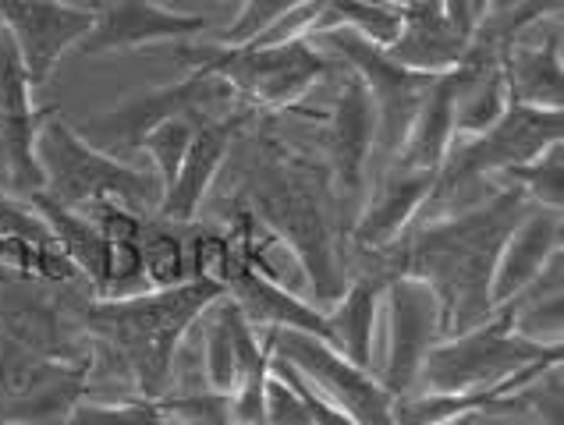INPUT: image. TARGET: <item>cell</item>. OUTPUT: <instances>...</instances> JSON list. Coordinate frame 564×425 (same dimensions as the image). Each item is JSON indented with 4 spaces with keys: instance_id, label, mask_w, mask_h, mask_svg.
<instances>
[{
    "instance_id": "cell-28",
    "label": "cell",
    "mask_w": 564,
    "mask_h": 425,
    "mask_svg": "<svg viewBox=\"0 0 564 425\" xmlns=\"http://www.w3.org/2000/svg\"><path fill=\"white\" fill-rule=\"evenodd\" d=\"M64 425H171L164 415L160 401H115V404H100V401H78L72 407V415L64 418Z\"/></svg>"
},
{
    "instance_id": "cell-17",
    "label": "cell",
    "mask_w": 564,
    "mask_h": 425,
    "mask_svg": "<svg viewBox=\"0 0 564 425\" xmlns=\"http://www.w3.org/2000/svg\"><path fill=\"white\" fill-rule=\"evenodd\" d=\"M561 241H564L561 209H546V206L525 209L508 231L501 255H497V266L490 276L494 308L519 298V294L540 276V270L551 263V255L561 252Z\"/></svg>"
},
{
    "instance_id": "cell-5",
    "label": "cell",
    "mask_w": 564,
    "mask_h": 425,
    "mask_svg": "<svg viewBox=\"0 0 564 425\" xmlns=\"http://www.w3.org/2000/svg\"><path fill=\"white\" fill-rule=\"evenodd\" d=\"M561 345H536L514 330L511 305L494 308L490 319L455 337H444L437 348L426 355L419 383L430 394H465V390H482L505 383L508 375L561 362Z\"/></svg>"
},
{
    "instance_id": "cell-36",
    "label": "cell",
    "mask_w": 564,
    "mask_h": 425,
    "mask_svg": "<svg viewBox=\"0 0 564 425\" xmlns=\"http://www.w3.org/2000/svg\"><path fill=\"white\" fill-rule=\"evenodd\" d=\"M476 422V415H465V418H455V422H447V425H473Z\"/></svg>"
},
{
    "instance_id": "cell-12",
    "label": "cell",
    "mask_w": 564,
    "mask_h": 425,
    "mask_svg": "<svg viewBox=\"0 0 564 425\" xmlns=\"http://www.w3.org/2000/svg\"><path fill=\"white\" fill-rule=\"evenodd\" d=\"M383 298L387 316H391V345H387L380 383L398 401L409 397V390L419 383L426 355L444 340V313L433 287L409 273H394L383 287Z\"/></svg>"
},
{
    "instance_id": "cell-33",
    "label": "cell",
    "mask_w": 564,
    "mask_h": 425,
    "mask_svg": "<svg viewBox=\"0 0 564 425\" xmlns=\"http://www.w3.org/2000/svg\"><path fill=\"white\" fill-rule=\"evenodd\" d=\"M270 372L273 375H281V380L295 390V394L302 397V404H305V415H310V422L313 425H359L356 418H351L348 412H341V407L337 404H330L324 394H319V390L305 380V375L299 372V369H292L284 362V358H278L273 355V362H270Z\"/></svg>"
},
{
    "instance_id": "cell-29",
    "label": "cell",
    "mask_w": 564,
    "mask_h": 425,
    "mask_svg": "<svg viewBox=\"0 0 564 425\" xmlns=\"http://www.w3.org/2000/svg\"><path fill=\"white\" fill-rule=\"evenodd\" d=\"M192 135H196V118H171L164 124H156L153 132L142 139L139 150L150 153L156 177H160V188H167L174 182V174H178L182 160L192 145Z\"/></svg>"
},
{
    "instance_id": "cell-20",
    "label": "cell",
    "mask_w": 564,
    "mask_h": 425,
    "mask_svg": "<svg viewBox=\"0 0 564 425\" xmlns=\"http://www.w3.org/2000/svg\"><path fill=\"white\" fill-rule=\"evenodd\" d=\"M451 142H455V68L433 78L391 160L405 171H441Z\"/></svg>"
},
{
    "instance_id": "cell-19",
    "label": "cell",
    "mask_w": 564,
    "mask_h": 425,
    "mask_svg": "<svg viewBox=\"0 0 564 425\" xmlns=\"http://www.w3.org/2000/svg\"><path fill=\"white\" fill-rule=\"evenodd\" d=\"M540 40H514L505 54L508 92L514 103L561 107L564 103V64H561V22L543 19Z\"/></svg>"
},
{
    "instance_id": "cell-16",
    "label": "cell",
    "mask_w": 564,
    "mask_h": 425,
    "mask_svg": "<svg viewBox=\"0 0 564 425\" xmlns=\"http://www.w3.org/2000/svg\"><path fill=\"white\" fill-rule=\"evenodd\" d=\"M206 32V19L192 11H171L160 0H107L96 8L93 29L78 43L83 54H115V51H135L160 40H192Z\"/></svg>"
},
{
    "instance_id": "cell-30",
    "label": "cell",
    "mask_w": 564,
    "mask_h": 425,
    "mask_svg": "<svg viewBox=\"0 0 564 425\" xmlns=\"http://www.w3.org/2000/svg\"><path fill=\"white\" fill-rule=\"evenodd\" d=\"M160 407L171 418V425H235L231 394H217V390H203V394L185 397H160Z\"/></svg>"
},
{
    "instance_id": "cell-6",
    "label": "cell",
    "mask_w": 564,
    "mask_h": 425,
    "mask_svg": "<svg viewBox=\"0 0 564 425\" xmlns=\"http://www.w3.org/2000/svg\"><path fill=\"white\" fill-rule=\"evenodd\" d=\"M178 57L220 75L235 89V96H246L249 107L267 110L295 107L319 78H327L337 68L310 40L273 46H182Z\"/></svg>"
},
{
    "instance_id": "cell-22",
    "label": "cell",
    "mask_w": 564,
    "mask_h": 425,
    "mask_svg": "<svg viewBox=\"0 0 564 425\" xmlns=\"http://www.w3.org/2000/svg\"><path fill=\"white\" fill-rule=\"evenodd\" d=\"M29 206L40 212V220L46 227H51L57 252L89 276L93 287L100 291V298H107V291H110V244L100 235V227H96L89 217H78V209L54 203L46 192L32 195Z\"/></svg>"
},
{
    "instance_id": "cell-34",
    "label": "cell",
    "mask_w": 564,
    "mask_h": 425,
    "mask_svg": "<svg viewBox=\"0 0 564 425\" xmlns=\"http://www.w3.org/2000/svg\"><path fill=\"white\" fill-rule=\"evenodd\" d=\"M267 425H313L302 397L273 372L267 380Z\"/></svg>"
},
{
    "instance_id": "cell-27",
    "label": "cell",
    "mask_w": 564,
    "mask_h": 425,
    "mask_svg": "<svg viewBox=\"0 0 564 425\" xmlns=\"http://www.w3.org/2000/svg\"><path fill=\"white\" fill-rule=\"evenodd\" d=\"M139 252H142V281L150 287H174L192 281L185 244L171 227H142Z\"/></svg>"
},
{
    "instance_id": "cell-35",
    "label": "cell",
    "mask_w": 564,
    "mask_h": 425,
    "mask_svg": "<svg viewBox=\"0 0 564 425\" xmlns=\"http://www.w3.org/2000/svg\"><path fill=\"white\" fill-rule=\"evenodd\" d=\"M490 8H494V0H441L444 19L455 25L465 40H473V32L490 14Z\"/></svg>"
},
{
    "instance_id": "cell-3",
    "label": "cell",
    "mask_w": 564,
    "mask_h": 425,
    "mask_svg": "<svg viewBox=\"0 0 564 425\" xmlns=\"http://www.w3.org/2000/svg\"><path fill=\"white\" fill-rule=\"evenodd\" d=\"M246 199L249 217L267 224V231L295 255V263L310 276L316 308L327 313L348 284L330 217L310 185L305 163L292 160L281 145H270L246 174Z\"/></svg>"
},
{
    "instance_id": "cell-1",
    "label": "cell",
    "mask_w": 564,
    "mask_h": 425,
    "mask_svg": "<svg viewBox=\"0 0 564 425\" xmlns=\"http://www.w3.org/2000/svg\"><path fill=\"white\" fill-rule=\"evenodd\" d=\"M529 209L525 195L508 185L487 203L430 220L391 244V270L426 281L441 298L444 337H455L494 316L490 276L514 220Z\"/></svg>"
},
{
    "instance_id": "cell-2",
    "label": "cell",
    "mask_w": 564,
    "mask_h": 425,
    "mask_svg": "<svg viewBox=\"0 0 564 425\" xmlns=\"http://www.w3.org/2000/svg\"><path fill=\"white\" fill-rule=\"evenodd\" d=\"M224 298V287L209 276H192L174 287H150L121 298H100L86 305V326L118 351L124 369L139 383L147 401L167 397L174 355L192 323L203 316L206 305Z\"/></svg>"
},
{
    "instance_id": "cell-23",
    "label": "cell",
    "mask_w": 564,
    "mask_h": 425,
    "mask_svg": "<svg viewBox=\"0 0 564 425\" xmlns=\"http://www.w3.org/2000/svg\"><path fill=\"white\" fill-rule=\"evenodd\" d=\"M391 276L373 273V276H359L356 284H348L345 294L327 308V330H330V345L341 351L348 362H356L369 369V358H373V334H377V316H380V298L383 287Z\"/></svg>"
},
{
    "instance_id": "cell-10",
    "label": "cell",
    "mask_w": 564,
    "mask_h": 425,
    "mask_svg": "<svg viewBox=\"0 0 564 425\" xmlns=\"http://www.w3.org/2000/svg\"><path fill=\"white\" fill-rule=\"evenodd\" d=\"M273 340V355L299 369L319 394L359 425H394V394L369 369L348 362L327 340L302 330H267Z\"/></svg>"
},
{
    "instance_id": "cell-24",
    "label": "cell",
    "mask_w": 564,
    "mask_h": 425,
    "mask_svg": "<svg viewBox=\"0 0 564 425\" xmlns=\"http://www.w3.org/2000/svg\"><path fill=\"white\" fill-rule=\"evenodd\" d=\"M203 372L206 386L217 394H231L238 383V340L252 326L238 313L231 298H217L214 305L203 308Z\"/></svg>"
},
{
    "instance_id": "cell-18",
    "label": "cell",
    "mask_w": 564,
    "mask_h": 425,
    "mask_svg": "<svg viewBox=\"0 0 564 425\" xmlns=\"http://www.w3.org/2000/svg\"><path fill=\"white\" fill-rule=\"evenodd\" d=\"M433 188H437V171H405L391 163V171L373 185L359 220L351 224V241L366 252H387L409 231L415 212L430 206Z\"/></svg>"
},
{
    "instance_id": "cell-13",
    "label": "cell",
    "mask_w": 564,
    "mask_h": 425,
    "mask_svg": "<svg viewBox=\"0 0 564 425\" xmlns=\"http://www.w3.org/2000/svg\"><path fill=\"white\" fill-rule=\"evenodd\" d=\"M0 29L25 64L29 86L40 89L57 72V61L86 40L93 11L64 0H0Z\"/></svg>"
},
{
    "instance_id": "cell-8",
    "label": "cell",
    "mask_w": 564,
    "mask_h": 425,
    "mask_svg": "<svg viewBox=\"0 0 564 425\" xmlns=\"http://www.w3.org/2000/svg\"><path fill=\"white\" fill-rule=\"evenodd\" d=\"M235 100V89L220 75L206 68H192L182 81L171 86H153L124 96L121 103L89 118L78 135H83L96 150H139L156 124L171 118H196V113L209 103H228Z\"/></svg>"
},
{
    "instance_id": "cell-25",
    "label": "cell",
    "mask_w": 564,
    "mask_h": 425,
    "mask_svg": "<svg viewBox=\"0 0 564 425\" xmlns=\"http://www.w3.org/2000/svg\"><path fill=\"white\" fill-rule=\"evenodd\" d=\"M324 29H351L373 46H391L401 32V8L380 4V0H330L313 32Z\"/></svg>"
},
{
    "instance_id": "cell-31",
    "label": "cell",
    "mask_w": 564,
    "mask_h": 425,
    "mask_svg": "<svg viewBox=\"0 0 564 425\" xmlns=\"http://www.w3.org/2000/svg\"><path fill=\"white\" fill-rule=\"evenodd\" d=\"M0 241H22V244H32V249L57 252L51 227L40 220V212L32 206L14 203V195L8 192H0Z\"/></svg>"
},
{
    "instance_id": "cell-7",
    "label": "cell",
    "mask_w": 564,
    "mask_h": 425,
    "mask_svg": "<svg viewBox=\"0 0 564 425\" xmlns=\"http://www.w3.org/2000/svg\"><path fill=\"white\" fill-rule=\"evenodd\" d=\"M564 135V110L561 107H529L508 103L501 121L490 124L479 135H455L451 150L437 171V188L433 199H451V195L476 185L479 177L501 174L514 163H529L540 156L546 145L561 142ZM430 199V203H433Z\"/></svg>"
},
{
    "instance_id": "cell-21",
    "label": "cell",
    "mask_w": 564,
    "mask_h": 425,
    "mask_svg": "<svg viewBox=\"0 0 564 425\" xmlns=\"http://www.w3.org/2000/svg\"><path fill=\"white\" fill-rule=\"evenodd\" d=\"M465 46L469 40L444 19L441 8H409L401 11V32L391 46H383V54L401 68L441 75L465 57Z\"/></svg>"
},
{
    "instance_id": "cell-15",
    "label": "cell",
    "mask_w": 564,
    "mask_h": 425,
    "mask_svg": "<svg viewBox=\"0 0 564 425\" xmlns=\"http://www.w3.org/2000/svg\"><path fill=\"white\" fill-rule=\"evenodd\" d=\"M373 150H377V103L362 86V78L348 75L341 92H337V103L324 132L330 177L345 203H359L366 195V171Z\"/></svg>"
},
{
    "instance_id": "cell-11",
    "label": "cell",
    "mask_w": 564,
    "mask_h": 425,
    "mask_svg": "<svg viewBox=\"0 0 564 425\" xmlns=\"http://www.w3.org/2000/svg\"><path fill=\"white\" fill-rule=\"evenodd\" d=\"M57 107H32V86L25 64L14 51V43L0 29V185L8 195L32 199L46 188L43 167L36 160V139L46 118H54Z\"/></svg>"
},
{
    "instance_id": "cell-4",
    "label": "cell",
    "mask_w": 564,
    "mask_h": 425,
    "mask_svg": "<svg viewBox=\"0 0 564 425\" xmlns=\"http://www.w3.org/2000/svg\"><path fill=\"white\" fill-rule=\"evenodd\" d=\"M36 160L46 177V195L68 209H89L100 199H115L135 212H150L160 206V177L115 160L96 150L61 113L46 118L36 139Z\"/></svg>"
},
{
    "instance_id": "cell-26",
    "label": "cell",
    "mask_w": 564,
    "mask_h": 425,
    "mask_svg": "<svg viewBox=\"0 0 564 425\" xmlns=\"http://www.w3.org/2000/svg\"><path fill=\"white\" fill-rule=\"evenodd\" d=\"M501 174L525 195L529 203L546 206V209L564 206V145L561 142L546 145L540 156H533L529 163H514V167H508Z\"/></svg>"
},
{
    "instance_id": "cell-9",
    "label": "cell",
    "mask_w": 564,
    "mask_h": 425,
    "mask_svg": "<svg viewBox=\"0 0 564 425\" xmlns=\"http://www.w3.org/2000/svg\"><path fill=\"white\" fill-rule=\"evenodd\" d=\"M305 40L327 46L330 54H337L348 64L351 75L362 78V86L369 89V96H373V103H377V145L383 156H394L419 103H423V96L430 92L437 75L401 68L398 61L383 54V46H373L351 29H324Z\"/></svg>"
},
{
    "instance_id": "cell-14",
    "label": "cell",
    "mask_w": 564,
    "mask_h": 425,
    "mask_svg": "<svg viewBox=\"0 0 564 425\" xmlns=\"http://www.w3.org/2000/svg\"><path fill=\"white\" fill-rule=\"evenodd\" d=\"M252 118H256V107H235L231 113H224V118H214V121L199 118V128H196V135H192V145H188L178 174H174V182L164 188V195H160V206H156L160 217L167 224L196 220L209 185L217 182L220 167L231 156L235 139L241 135V128H246Z\"/></svg>"
},
{
    "instance_id": "cell-32",
    "label": "cell",
    "mask_w": 564,
    "mask_h": 425,
    "mask_svg": "<svg viewBox=\"0 0 564 425\" xmlns=\"http://www.w3.org/2000/svg\"><path fill=\"white\" fill-rule=\"evenodd\" d=\"M302 0H241L238 19L231 22V29H224L220 46H241L256 40L260 32H267L278 19H284L288 11L299 8Z\"/></svg>"
}]
</instances>
